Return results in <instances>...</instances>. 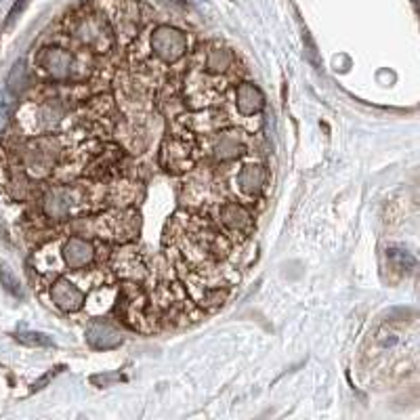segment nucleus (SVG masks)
I'll list each match as a JSON object with an SVG mask.
<instances>
[{
  "instance_id": "f257e3e1",
  "label": "nucleus",
  "mask_w": 420,
  "mask_h": 420,
  "mask_svg": "<svg viewBox=\"0 0 420 420\" xmlns=\"http://www.w3.org/2000/svg\"><path fill=\"white\" fill-rule=\"evenodd\" d=\"M67 36L82 51L93 55H107L116 45V30L111 19L93 7H85L67 17L65 21Z\"/></svg>"
},
{
  "instance_id": "f03ea898",
  "label": "nucleus",
  "mask_w": 420,
  "mask_h": 420,
  "mask_svg": "<svg viewBox=\"0 0 420 420\" xmlns=\"http://www.w3.org/2000/svg\"><path fill=\"white\" fill-rule=\"evenodd\" d=\"M38 206H41L45 219L53 223H65L93 210L95 204L87 183H65L43 189V194L38 196Z\"/></svg>"
},
{
  "instance_id": "7ed1b4c3",
  "label": "nucleus",
  "mask_w": 420,
  "mask_h": 420,
  "mask_svg": "<svg viewBox=\"0 0 420 420\" xmlns=\"http://www.w3.org/2000/svg\"><path fill=\"white\" fill-rule=\"evenodd\" d=\"M67 141L57 133H41L21 147V168L34 181L51 177L67 154Z\"/></svg>"
},
{
  "instance_id": "20e7f679",
  "label": "nucleus",
  "mask_w": 420,
  "mask_h": 420,
  "mask_svg": "<svg viewBox=\"0 0 420 420\" xmlns=\"http://www.w3.org/2000/svg\"><path fill=\"white\" fill-rule=\"evenodd\" d=\"M116 313L133 330L151 332L156 328V318L149 307V296L141 288L139 282L124 280V284L120 286V294H118Z\"/></svg>"
},
{
  "instance_id": "39448f33",
  "label": "nucleus",
  "mask_w": 420,
  "mask_h": 420,
  "mask_svg": "<svg viewBox=\"0 0 420 420\" xmlns=\"http://www.w3.org/2000/svg\"><path fill=\"white\" fill-rule=\"evenodd\" d=\"M34 61L36 67L53 82H76L89 74L85 71V63L63 47H43Z\"/></svg>"
},
{
  "instance_id": "423d86ee",
  "label": "nucleus",
  "mask_w": 420,
  "mask_h": 420,
  "mask_svg": "<svg viewBox=\"0 0 420 420\" xmlns=\"http://www.w3.org/2000/svg\"><path fill=\"white\" fill-rule=\"evenodd\" d=\"M93 232L97 238L101 240H111L118 244H129L131 240L137 238L139 227H141V219L139 212L126 206H120L111 212H105L101 217H97L93 223Z\"/></svg>"
},
{
  "instance_id": "0eeeda50",
  "label": "nucleus",
  "mask_w": 420,
  "mask_h": 420,
  "mask_svg": "<svg viewBox=\"0 0 420 420\" xmlns=\"http://www.w3.org/2000/svg\"><path fill=\"white\" fill-rule=\"evenodd\" d=\"M149 49L164 65H175L189 53V36L175 25L162 23L151 30Z\"/></svg>"
},
{
  "instance_id": "6e6552de",
  "label": "nucleus",
  "mask_w": 420,
  "mask_h": 420,
  "mask_svg": "<svg viewBox=\"0 0 420 420\" xmlns=\"http://www.w3.org/2000/svg\"><path fill=\"white\" fill-rule=\"evenodd\" d=\"M160 166L170 175H183L196 166V143L192 137L170 135L160 147Z\"/></svg>"
},
{
  "instance_id": "1a4fd4ad",
  "label": "nucleus",
  "mask_w": 420,
  "mask_h": 420,
  "mask_svg": "<svg viewBox=\"0 0 420 420\" xmlns=\"http://www.w3.org/2000/svg\"><path fill=\"white\" fill-rule=\"evenodd\" d=\"M204 137H206L208 156L219 164L234 162L248 151V139L238 129H219Z\"/></svg>"
},
{
  "instance_id": "9d476101",
  "label": "nucleus",
  "mask_w": 420,
  "mask_h": 420,
  "mask_svg": "<svg viewBox=\"0 0 420 420\" xmlns=\"http://www.w3.org/2000/svg\"><path fill=\"white\" fill-rule=\"evenodd\" d=\"M217 223L232 242H244L254 229V217L242 202H223L217 208Z\"/></svg>"
},
{
  "instance_id": "9b49d317",
  "label": "nucleus",
  "mask_w": 420,
  "mask_h": 420,
  "mask_svg": "<svg viewBox=\"0 0 420 420\" xmlns=\"http://www.w3.org/2000/svg\"><path fill=\"white\" fill-rule=\"evenodd\" d=\"M59 256H61V265L71 274L87 272L97 263V246L89 238L71 236V238L61 240Z\"/></svg>"
},
{
  "instance_id": "f8f14e48",
  "label": "nucleus",
  "mask_w": 420,
  "mask_h": 420,
  "mask_svg": "<svg viewBox=\"0 0 420 420\" xmlns=\"http://www.w3.org/2000/svg\"><path fill=\"white\" fill-rule=\"evenodd\" d=\"M49 296L51 302L63 313H78L87 302L85 288H80V284L69 276H59L53 280L49 286Z\"/></svg>"
},
{
  "instance_id": "ddd939ff",
  "label": "nucleus",
  "mask_w": 420,
  "mask_h": 420,
  "mask_svg": "<svg viewBox=\"0 0 420 420\" xmlns=\"http://www.w3.org/2000/svg\"><path fill=\"white\" fill-rule=\"evenodd\" d=\"M196 65L210 76H217V78L223 76L225 78L229 71L236 69L238 59H236V53L229 47H225L223 43H208L202 51H198Z\"/></svg>"
},
{
  "instance_id": "4468645a",
  "label": "nucleus",
  "mask_w": 420,
  "mask_h": 420,
  "mask_svg": "<svg viewBox=\"0 0 420 420\" xmlns=\"http://www.w3.org/2000/svg\"><path fill=\"white\" fill-rule=\"evenodd\" d=\"M111 269L122 280H131V282H143L147 278V265L141 252L129 244H124L122 248H118L111 254Z\"/></svg>"
},
{
  "instance_id": "2eb2a0df",
  "label": "nucleus",
  "mask_w": 420,
  "mask_h": 420,
  "mask_svg": "<svg viewBox=\"0 0 420 420\" xmlns=\"http://www.w3.org/2000/svg\"><path fill=\"white\" fill-rule=\"evenodd\" d=\"M87 342L93 347V349H99V351H107V349H116L122 345V332L118 326H113L111 322L107 320H93L89 326H87Z\"/></svg>"
},
{
  "instance_id": "dca6fc26",
  "label": "nucleus",
  "mask_w": 420,
  "mask_h": 420,
  "mask_svg": "<svg viewBox=\"0 0 420 420\" xmlns=\"http://www.w3.org/2000/svg\"><path fill=\"white\" fill-rule=\"evenodd\" d=\"M267 181H269V170H267L263 164L258 162H250V164H244L236 177V185L240 189V194L248 200H254L258 198L265 187H267Z\"/></svg>"
},
{
  "instance_id": "f3484780",
  "label": "nucleus",
  "mask_w": 420,
  "mask_h": 420,
  "mask_svg": "<svg viewBox=\"0 0 420 420\" xmlns=\"http://www.w3.org/2000/svg\"><path fill=\"white\" fill-rule=\"evenodd\" d=\"M236 109L244 118H252L265 109V95L252 82H240L236 87Z\"/></svg>"
},
{
  "instance_id": "a211bd4d",
  "label": "nucleus",
  "mask_w": 420,
  "mask_h": 420,
  "mask_svg": "<svg viewBox=\"0 0 420 420\" xmlns=\"http://www.w3.org/2000/svg\"><path fill=\"white\" fill-rule=\"evenodd\" d=\"M183 124L194 131V133H200V135H208L212 131H219L225 126V113L223 111H217V109H204V111H198L194 116H185L183 118Z\"/></svg>"
},
{
  "instance_id": "6ab92c4d",
  "label": "nucleus",
  "mask_w": 420,
  "mask_h": 420,
  "mask_svg": "<svg viewBox=\"0 0 420 420\" xmlns=\"http://www.w3.org/2000/svg\"><path fill=\"white\" fill-rule=\"evenodd\" d=\"M387 261H389L391 269L397 274H412L416 269V256L399 246L387 248Z\"/></svg>"
},
{
  "instance_id": "aec40b11",
  "label": "nucleus",
  "mask_w": 420,
  "mask_h": 420,
  "mask_svg": "<svg viewBox=\"0 0 420 420\" xmlns=\"http://www.w3.org/2000/svg\"><path fill=\"white\" fill-rule=\"evenodd\" d=\"M30 87V76H27V67L25 61H17L13 65V69L9 71V78H7V91L13 97H19L25 89Z\"/></svg>"
},
{
  "instance_id": "412c9836",
  "label": "nucleus",
  "mask_w": 420,
  "mask_h": 420,
  "mask_svg": "<svg viewBox=\"0 0 420 420\" xmlns=\"http://www.w3.org/2000/svg\"><path fill=\"white\" fill-rule=\"evenodd\" d=\"M15 340L21 342L25 347H32V349H47V347H53V338L45 332H36V330H25V332H17L15 334Z\"/></svg>"
},
{
  "instance_id": "4be33fe9",
  "label": "nucleus",
  "mask_w": 420,
  "mask_h": 420,
  "mask_svg": "<svg viewBox=\"0 0 420 420\" xmlns=\"http://www.w3.org/2000/svg\"><path fill=\"white\" fill-rule=\"evenodd\" d=\"M0 284H3V288L9 292V294H13V296H17V298H21V284H19V278L13 274V269L11 267L7 265V263H0Z\"/></svg>"
},
{
  "instance_id": "5701e85b",
  "label": "nucleus",
  "mask_w": 420,
  "mask_h": 420,
  "mask_svg": "<svg viewBox=\"0 0 420 420\" xmlns=\"http://www.w3.org/2000/svg\"><path fill=\"white\" fill-rule=\"evenodd\" d=\"M30 3H32V0H15L13 7H11V9H9V13H7V19H5V30L13 27V25L19 21V17L23 15V11L30 7Z\"/></svg>"
},
{
  "instance_id": "b1692460",
  "label": "nucleus",
  "mask_w": 420,
  "mask_h": 420,
  "mask_svg": "<svg viewBox=\"0 0 420 420\" xmlns=\"http://www.w3.org/2000/svg\"><path fill=\"white\" fill-rule=\"evenodd\" d=\"M120 380H124V376H120V374H97L91 378V383L97 387H109L113 383H120Z\"/></svg>"
},
{
  "instance_id": "393cba45",
  "label": "nucleus",
  "mask_w": 420,
  "mask_h": 420,
  "mask_svg": "<svg viewBox=\"0 0 420 420\" xmlns=\"http://www.w3.org/2000/svg\"><path fill=\"white\" fill-rule=\"evenodd\" d=\"M302 41H305V51H307V59H309L313 65H318V67H320V59H318V47L313 45V41H311L309 32H305V34H302Z\"/></svg>"
},
{
  "instance_id": "a878e982",
  "label": "nucleus",
  "mask_w": 420,
  "mask_h": 420,
  "mask_svg": "<svg viewBox=\"0 0 420 420\" xmlns=\"http://www.w3.org/2000/svg\"><path fill=\"white\" fill-rule=\"evenodd\" d=\"M13 101H15V97L7 91V89H0V109H11V105H13Z\"/></svg>"
},
{
  "instance_id": "bb28decb",
  "label": "nucleus",
  "mask_w": 420,
  "mask_h": 420,
  "mask_svg": "<svg viewBox=\"0 0 420 420\" xmlns=\"http://www.w3.org/2000/svg\"><path fill=\"white\" fill-rule=\"evenodd\" d=\"M9 122H11L9 111H7V109H0V135H3V133L9 129Z\"/></svg>"
}]
</instances>
